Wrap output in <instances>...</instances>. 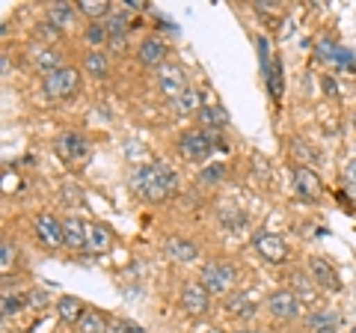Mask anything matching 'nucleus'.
<instances>
[{
	"label": "nucleus",
	"mask_w": 356,
	"mask_h": 333,
	"mask_svg": "<svg viewBox=\"0 0 356 333\" xmlns=\"http://www.w3.org/2000/svg\"><path fill=\"white\" fill-rule=\"evenodd\" d=\"M48 301H51V295L44 292V288H33V292H27V297H24V304L27 307H36V309H42Z\"/></svg>",
	"instance_id": "obj_34"
},
{
	"label": "nucleus",
	"mask_w": 356,
	"mask_h": 333,
	"mask_svg": "<svg viewBox=\"0 0 356 333\" xmlns=\"http://www.w3.org/2000/svg\"><path fill=\"white\" fill-rule=\"evenodd\" d=\"M235 280H238L235 265H232V262H222V259L205 262V265H202V277H199V283H202L211 295H226V292H232Z\"/></svg>",
	"instance_id": "obj_2"
},
{
	"label": "nucleus",
	"mask_w": 356,
	"mask_h": 333,
	"mask_svg": "<svg viewBox=\"0 0 356 333\" xmlns=\"http://www.w3.org/2000/svg\"><path fill=\"white\" fill-rule=\"evenodd\" d=\"M196 116H199V122H202L205 131H217V128H226L229 125V114L220 104H202Z\"/></svg>",
	"instance_id": "obj_19"
},
{
	"label": "nucleus",
	"mask_w": 356,
	"mask_h": 333,
	"mask_svg": "<svg viewBox=\"0 0 356 333\" xmlns=\"http://www.w3.org/2000/svg\"><path fill=\"white\" fill-rule=\"evenodd\" d=\"M83 313H86V307H83L81 297L63 295L57 301V316H60V321H65V325H77V321L83 318Z\"/></svg>",
	"instance_id": "obj_18"
},
{
	"label": "nucleus",
	"mask_w": 356,
	"mask_h": 333,
	"mask_svg": "<svg viewBox=\"0 0 356 333\" xmlns=\"http://www.w3.org/2000/svg\"><path fill=\"white\" fill-rule=\"evenodd\" d=\"M267 90H270V98H276V102L282 98V63H280V57H276L273 65L267 69Z\"/></svg>",
	"instance_id": "obj_29"
},
{
	"label": "nucleus",
	"mask_w": 356,
	"mask_h": 333,
	"mask_svg": "<svg viewBox=\"0 0 356 333\" xmlns=\"http://www.w3.org/2000/svg\"><path fill=\"white\" fill-rule=\"evenodd\" d=\"M54 152H57L63 161L74 164V161H81L83 155L89 152V143H86L83 134H77V131H63V134L54 140Z\"/></svg>",
	"instance_id": "obj_9"
},
{
	"label": "nucleus",
	"mask_w": 356,
	"mask_h": 333,
	"mask_svg": "<svg viewBox=\"0 0 356 333\" xmlns=\"http://www.w3.org/2000/svg\"><path fill=\"white\" fill-rule=\"evenodd\" d=\"M267 309H270L273 318H297L300 313H303V304H300V297L294 292H288V288H282V292H273L270 297H267Z\"/></svg>",
	"instance_id": "obj_11"
},
{
	"label": "nucleus",
	"mask_w": 356,
	"mask_h": 333,
	"mask_svg": "<svg viewBox=\"0 0 356 333\" xmlns=\"http://www.w3.org/2000/svg\"><path fill=\"white\" fill-rule=\"evenodd\" d=\"M158 86H161V93L170 98V102L181 98L187 90H191V86H187V72L181 69V65H175V63H163L158 69Z\"/></svg>",
	"instance_id": "obj_5"
},
{
	"label": "nucleus",
	"mask_w": 356,
	"mask_h": 333,
	"mask_svg": "<svg viewBox=\"0 0 356 333\" xmlns=\"http://www.w3.org/2000/svg\"><path fill=\"white\" fill-rule=\"evenodd\" d=\"M77 13L86 15V18H92V21H98V18H107L113 9H110L107 0H81V3H77Z\"/></svg>",
	"instance_id": "obj_25"
},
{
	"label": "nucleus",
	"mask_w": 356,
	"mask_h": 333,
	"mask_svg": "<svg viewBox=\"0 0 356 333\" xmlns=\"http://www.w3.org/2000/svg\"><path fill=\"white\" fill-rule=\"evenodd\" d=\"M0 69H3V77L9 75V57H6V54H3V57H0Z\"/></svg>",
	"instance_id": "obj_41"
},
{
	"label": "nucleus",
	"mask_w": 356,
	"mask_h": 333,
	"mask_svg": "<svg viewBox=\"0 0 356 333\" xmlns=\"http://www.w3.org/2000/svg\"><path fill=\"white\" fill-rule=\"evenodd\" d=\"M288 280H291V286L297 288V297H315V288H318V283L312 280V277H306L303 271H291L288 274Z\"/></svg>",
	"instance_id": "obj_27"
},
{
	"label": "nucleus",
	"mask_w": 356,
	"mask_h": 333,
	"mask_svg": "<svg viewBox=\"0 0 356 333\" xmlns=\"http://www.w3.org/2000/svg\"><path fill=\"white\" fill-rule=\"evenodd\" d=\"M306 325L318 333V330L336 327V325H339V316H336V309H318V313H312V316L306 318Z\"/></svg>",
	"instance_id": "obj_26"
},
{
	"label": "nucleus",
	"mask_w": 356,
	"mask_h": 333,
	"mask_svg": "<svg viewBox=\"0 0 356 333\" xmlns=\"http://www.w3.org/2000/svg\"><path fill=\"white\" fill-rule=\"evenodd\" d=\"M110 333H146L140 325H134V321H113L110 325Z\"/></svg>",
	"instance_id": "obj_37"
},
{
	"label": "nucleus",
	"mask_w": 356,
	"mask_h": 333,
	"mask_svg": "<svg viewBox=\"0 0 356 333\" xmlns=\"http://www.w3.org/2000/svg\"><path fill=\"white\" fill-rule=\"evenodd\" d=\"M199 107H202V95H199L196 90H187L181 98H175L172 102V110L178 116H187V114H193V110L199 114Z\"/></svg>",
	"instance_id": "obj_24"
},
{
	"label": "nucleus",
	"mask_w": 356,
	"mask_h": 333,
	"mask_svg": "<svg viewBox=\"0 0 356 333\" xmlns=\"http://www.w3.org/2000/svg\"><path fill=\"white\" fill-rule=\"evenodd\" d=\"M149 9V0H125V13H143Z\"/></svg>",
	"instance_id": "obj_38"
},
{
	"label": "nucleus",
	"mask_w": 356,
	"mask_h": 333,
	"mask_svg": "<svg viewBox=\"0 0 356 333\" xmlns=\"http://www.w3.org/2000/svg\"><path fill=\"white\" fill-rule=\"evenodd\" d=\"M291 179H294V191L300 199H318L321 194H324V182H321V176L315 170H309L306 164H297L291 170Z\"/></svg>",
	"instance_id": "obj_6"
},
{
	"label": "nucleus",
	"mask_w": 356,
	"mask_h": 333,
	"mask_svg": "<svg viewBox=\"0 0 356 333\" xmlns=\"http://www.w3.org/2000/svg\"><path fill=\"white\" fill-rule=\"evenodd\" d=\"M110 244H113V235H110L107 226H102V224H92V226H89V244H86L89 253L102 256V253L110 250Z\"/></svg>",
	"instance_id": "obj_21"
},
{
	"label": "nucleus",
	"mask_w": 356,
	"mask_h": 333,
	"mask_svg": "<svg viewBox=\"0 0 356 333\" xmlns=\"http://www.w3.org/2000/svg\"><path fill=\"white\" fill-rule=\"evenodd\" d=\"M353 128H356V110H353Z\"/></svg>",
	"instance_id": "obj_44"
},
{
	"label": "nucleus",
	"mask_w": 356,
	"mask_h": 333,
	"mask_svg": "<svg viewBox=\"0 0 356 333\" xmlns=\"http://www.w3.org/2000/svg\"><path fill=\"white\" fill-rule=\"evenodd\" d=\"M13 265H15V244L9 238H3V241H0V271L9 274Z\"/></svg>",
	"instance_id": "obj_30"
},
{
	"label": "nucleus",
	"mask_w": 356,
	"mask_h": 333,
	"mask_svg": "<svg viewBox=\"0 0 356 333\" xmlns=\"http://www.w3.org/2000/svg\"><path fill=\"white\" fill-rule=\"evenodd\" d=\"M163 253L178 265H187V262H196L199 259V247L191 238H181V235H170L163 241Z\"/></svg>",
	"instance_id": "obj_15"
},
{
	"label": "nucleus",
	"mask_w": 356,
	"mask_h": 333,
	"mask_svg": "<svg viewBox=\"0 0 356 333\" xmlns=\"http://www.w3.org/2000/svg\"><path fill=\"white\" fill-rule=\"evenodd\" d=\"M77 86H81V72H77L74 65H65V69L44 77L42 93H44V98H51V102H60V98L74 95Z\"/></svg>",
	"instance_id": "obj_4"
},
{
	"label": "nucleus",
	"mask_w": 356,
	"mask_h": 333,
	"mask_svg": "<svg viewBox=\"0 0 356 333\" xmlns=\"http://www.w3.org/2000/svg\"><path fill=\"white\" fill-rule=\"evenodd\" d=\"M166 51H170V48H166V42L152 33V36H146L137 45V57H140L143 65H149V69H161L163 60H166Z\"/></svg>",
	"instance_id": "obj_13"
},
{
	"label": "nucleus",
	"mask_w": 356,
	"mask_h": 333,
	"mask_svg": "<svg viewBox=\"0 0 356 333\" xmlns=\"http://www.w3.org/2000/svg\"><path fill=\"white\" fill-rule=\"evenodd\" d=\"M341 179H344V187L356 194V161H348V166H344V173H341Z\"/></svg>",
	"instance_id": "obj_36"
},
{
	"label": "nucleus",
	"mask_w": 356,
	"mask_h": 333,
	"mask_svg": "<svg viewBox=\"0 0 356 333\" xmlns=\"http://www.w3.org/2000/svg\"><path fill=\"white\" fill-rule=\"evenodd\" d=\"M259 13H276V3H270V0H255L252 3Z\"/></svg>",
	"instance_id": "obj_40"
},
{
	"label": "nucleus",
	"mask_w": 356,
	"mask_h": 333,
	"mask_svg": "<svg viewBox=\"0 0 356 333\" xmlns=\"http://www.w3.org/2000/svg\"><path fill=\"white\" fill-rule=\"evenodd\" d=\"M318 333H336V327H327V330H318Z\"/></svg>",
	"instance_id": "obj_43"
},
{
	"label": "nucleus",
	"mask_w": 356,
	"mask_h": 333,
	"mask_svg": "<svg viewBox=\"0 0 356 333\" xmlns=\"http://www.w3.org/2000/svg\"><path fill=\"white\" fill-rule=\"evenodd\" d=\"M102 24H104V30H107V36H110V39L128 36V33L134 30V27H131V15H128V13H110V15L102 21Z\"/></svg>",
	"instance_id": "obj_23"
},
{
	"label": "nucleus",
	"mask_w": 356,
	"mask_h": 333,
	"mask_svg": "<svg viewBox=\"0 0 356 333\" xmlns=\"http://www.w3.org/2000/svg\"><path fill=\"white\" fill-rule=\"evenodd\" d=\"M30 60H33V65L48 77V75H54V72H60V69H65V57H63V51L60 48H54V45H36L30 51Z\"/></svg>",
	"instance_id": "obj_12"
},
{
	"label": "nucleus",
	"mask_w": 356,
	"mask_h": 333,
	"mask_svg": "<svg viewBox=\"0 0 356 333\" xmlns=\"http://www.w3.org/2000/svg\"><path fill=\"white\" fill-rule=\"evenodd\" d=\"M309 277H312V280H315L321 288H327V292H341L339 274H336V268H332L327 259L312 256V259H309Z\"/></svg>",
	"instance_id": "obj_14"
},
{
	"label": "nucleus",
	"mask_w": 356,
	"mask_h": 333,
	"mask_svg": "<svg viewBox=\"0 0 356 333\" xmlns=\"http://www.w3.org/2000/svg\"><path fill=\"white\" fill-rule=\"evenodd\" d=\"M63 229H65V247L86 250V244H89V224L83 217H65Z\"/></svg>",
	"instance_id": "obj_16"
},
{
	"label": "nucleus",
	"mask_w": 356,
	"mask_h": 333,
	"mask_svg": "<svg viewBox=\"0 0 356 333\" xmlns=\"http://www.w3.org/2000/svg\"><path fill=\"white\" fill-rule=\"evenodd\" d=\"M83 69H86V75H92V77H107L110 75V57H107V51L92 48L83 57Z\"/></svg>",
	"instance_id": "obj_20"
},
{
	"label": "nucleus",
	"mask_w": 356,
	"mask_h": 333,
	"mask_svg": "<svg viewBox=\"0 0 356 333\" xmlns=\"http://www.w3.org/2000/svg\"><path fill=\"white\" fill-rule=\"evenodd\" d=\"M48 24L57 30H69L74 24V9L72 3H51L48 6Z\"/></svg>",
	"instance_id": "obj_22"
},
{
	"label": "nucleus",
	"mask_w": 356,
	"mask_h": 333,
	"mask_svg": "<svg viewBox=\"0 0 356 333\" xmlns=\"http://www.w3.org/2000/svg\"><path fill=\"white\" fill-rule=\"evenodd\" d=\"M235 333H264V330H252V327H241V330H235Z\"/></svg>",
	"instance_id": "obj_42"
},
{
	"label": "nucleus",
	"mask_w": 356,
	"mask_h": 333,
	"mask_svg": "<svg viewBox=\"0 0 356 333\" xmlns=\"http://www.w3.org/2000/svg\"><path fill=\"white\" fill-rule=\"evenodd\" d=\"M181 309L187 316H208V309H211V292L202 286V283H187L181 288Z\"/></svg>",
	"instance_id": "obj_7"
},
{
	"label": "nucleus",
	"mask_w": 356,
	"mask_h": 333,
	"mask_svg": "<svg viewBox=\"0 0 356 333\" xmlns=\"http://www.w3.org/2000/svg\"><path fill=\"white\" fill-rule=\"evenodd\" d=\"M178 185H181L178 170H172L170 164H146L134 173V187L146 199H154V203L170 199L178 191Z\"/></svg>",
	"instance_id": "obj_1"
},
{
	"label": "nucleus",
	"mask_w": 356,
	"mask_h": 333,
	"mask_svg": "<svg viewBox=\"0 0 356 333\" xmlns=\"http://www.w3.org/2000/svg\"><path fill=\"white\" fill-rule=\"evenodd\" d=\"M107 45H110V51H116V54H119V51H125V45H128V36H119V39H110V42H107Z\"/></svg>",
	"instance_id": "obj_39"
},
{
	"label": "nucleus",
	"mask_w": 356,
	"mask_h": 333,
	"mask_svg": "<svg viewBox=\"0 0 356 333\" xmlns=\"http://www.w3.org/2000/svg\"><path fill=\"white\" fill-rule=\"evenodd\" d=\"M60 191L65 194L63 199H65V203H69V206H83V191H81V187H77V185H63Z\"/></svg>",
	"instance_id": "obj_35"
},
{
	"label": "nucleus",
	"mask_w": 356,
	"mask_h": 333,
	"mask_svg": "<svg viewBox=\"0 0 356 333\" xmlns=\"http://www.w3.org/2000/svg\"><path fill=\"white\" fill-rule=\"evenodd\" d=\"M86 42L89 45H102V42H110V36H107V30H104V24L102 21H92V24L86 27Z\"/></svg>",
	"instance_id": "obj_31"
},
{
	"label": "nucleus",
	"mask_w": 356,
	"mask_h": 333,
	"mask_svg": "<svg viewBox=\"0 0 356 333\" xmlns=\"http://www.w3.org/2000/svg\"><path fill=\"white\" fill-rule=\"evenodd\" d=\"M226 313H229V316H235V318L250 321L255 313H259V304H255L247 292H232V295H229V301H226Z\"/></svg>",
	"instance_id": "obj_17"
},
{
	"label": "nucleus",
	"mask_w": 356,
	"mask_h": 333,
	"mask_svg": "<svg viewBox=\"0 0 356 333\" xmlns=\"http://www.w3.org/2000/svg\"><path fill=\"white\" fill-rule=\"evenodd\" d=\"M226 176V166L222 164H208L202 173H199V182H220Z\"/></svg>",
	"instance_id": "obj_32"
},
{
	"label": "nucleus",
	"mask_w": 356,
	"mask_h": 333,
	"mask_svg": "<svg viewBox=\"0 0 356 333\" xmlns=\"http://www.w3.org/2000/svg\"><path fill=\"white\" fill-rule=\"evenodd\" d=\"M33 229H36V235L44 247H65V229L54 215H36Z\"/></svg>",
	"instance_id": "obj_10"
},
{
	"label": "nucleus",
	"mask_w": 356,
	"mask_h": 333,
	"mask_svg": "<svg viewBox=\"0 0 356 333\" xmlns=\"http://www.w3.org/2000/svg\"><path fill=\"white\" fill-rule=\"evenodd\" d=\"M21 307H24V297H15V295L3 292V318L18 316V309H21Z\"/></svg>",
	"instance_id": "obj_33"
},
{
	"label": "nucleus",
	"mask_w": 356,
	"mask_h": 333,
	"mask_svg": "<svg viewBox=\"0 0 356 333\" xmlns=\"http://www.w3.org/2000/svg\"><path fill=\"white\" fill-rule=\"evenodd\" d=\"M214 149H217V143H214V131L191 128V131H184V134L178 137V152H181L187 161H205Z\"/></svg>",
	"instance_id": "obj_3"
},
{
	"label": "nucleus",
	"mask_w": 356,
	"mask_h": 333,
	"mask_svg": "<svg viewBox=\"0 0 356 333\" xmlns=\"http://www.w3.org/2000/svg\"><path fill=\"white\" fill-rule=\"evenodd\" d=\"M252 247L264 262H273V265L285 262V256H288V244L282 241V235H273V232H259V235L252 238Z\"/></svg>",
	"instance_id": "obj_8"
},
{
	"label": "nucleus",
	"mask_w": 356,
	"mask_h": 333,
	"mask_svg": "<svg viewBox=\"0 0 356 333\" xmlns=\"http://www.w3.org/2000/svg\"><path fill=\"white\" fill-rule=\"evenodd\" d=\"M74 327H77V333H107V321L98 313H83V318L77 321Z\"/></svg>",
	"instance_id": "obj_28"
}]
</instances>
